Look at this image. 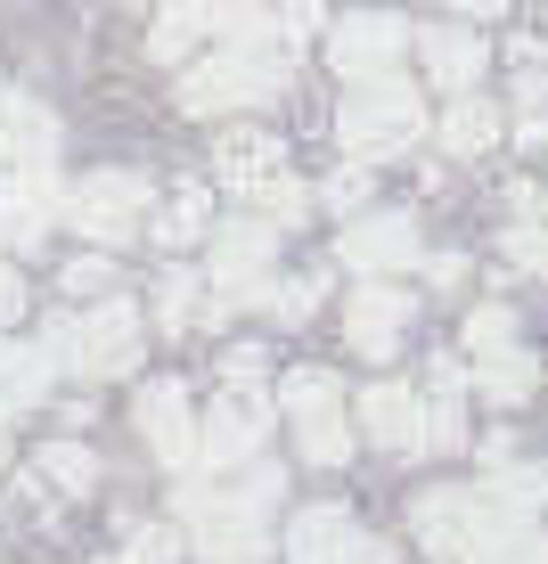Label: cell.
Instances as JSON below:
<instances>
[{
    "label": "cell",
    "instance_id": "cell-17",
    "mask_svg": "<svg viewBox=\"0 0 548 564\" xmlns=\"http://www.w3.org/2000/svg\"><path fill=\"white\" fill-rule=\"evenodd\" d=\"M140 434H148V451L172 466V475H197V410H189V393H181V377H155L140 384Z\"/></svg>",
    "mask_w": 548,
    "mask_h": 564
},
{
    "label": "cell",
    "instance_id": "cell-8",
    "mask_svg": "<svg viewBox=\"0 0 548 564\" xmlns=\"http://www.w3.org/2000/svg\"><path fill=\"white\" fill-rule=\"evenodd\" d=\"M155 213V188L140 181V172H90V181L66 188V205H57V221L83 229L90 246H131L148 229Z\"/></svg>",
    "mask_w": 548,
    "mask_h": 564
},
{
    "label": "cell",
    "instance_id": "cell-13",
    "mask_svg": "<svg viewBox=\"0 0 548 564\" xmlns=\"http://www.w3.org/2000/svg\"><path fill=\"white\" fill-rule=\"evenodd\" d=\"M254 17H270V0H172V9L155 17L148 50L164 57V66H189V57H197V42H222V33L254 25Z\"/></svg>",
    "mask_w": 548,
    "mask_h": 564
},
{
    "label": "cell",
    "instance_id": "cell-12",
    "mask_svg": "<svg viewBox=\"0 0 548 564\" xmlns=\"http://www.w3.org/2000/svg\"><path fill=\"white\" fill-rule=\"evenodd\" d=\"M401 57H409V25L394 9H361L327 25V66L344 83H385V74H401Z\"/></svg>",
    "mask_w": 548,
    "mask_h": 564
},
{
    "label": "cell",
    "instance_id": "cell-2",
    "mask_svg": "<svg viewBox=\"0 0 548 564\" xmlns=\"http://www.w3.org/2000/svg\"><path fill=\"white\" fill-rule=\"evenodd\" d=\"M287 74H296V42H287L270 17H254V25L222 33L205 57H189L181 107L189 115H246V107H262V99H279Z\"/></svg>",
    "mask_w": 548,
    "mask_h": 564
},
{
    "label": "cell",
    "instance_id": "cell-10",
    "mask_svg": "<svg viewBox=\"0 0 548 564\" xmlns=\"http://www.w3.org/2000/svg\"><path fill=\"white\" fill-rule=\"evenodd\" d=\"M279 410H287V425H296V442H303L311 466H344V458H352L344 384L327 377V368H296V377L279 384Z\"/></svg>",
    "mask_w": 548,
    "mask_h": 564
},
{
    "label": "cell",
    "instance_id": "cell-19",
    "mask_svg": "<svg viewBox=\"0 0 548 564\" xmlns=\"http://www.w3.org/2000/svg\"><path fill=\"white\" fill-rule=\"evenodd\" d=\"M418 57H426V74L459 99V90H475V74L492 66V50H483V33H466V25H426L418 33Z\"/></svg>",
    "mask_w": 548,
    "mask_h": 564
},
{
    "label": "cell",
    "instance_id": "cell-7",
    "mask_svg": "<svg viewBox=\"0 0 548 564\" xmlns=\"http://www.w3.org/2000/svg\"><path fill=\"white\" fill-rule=\"evenodd\" d=\"M466 368H475V393L499 401V410H516V401L540 393V360L516 344V311L507 303H483L475 319H466Z\"/></svg>",
    "mask_w": 548,
    "mask_h": 564
},
{
    "label": "cell",
    "instance_id": "cell-28",
    "mask_svg": "<svg viewBox=\"0 0 548 564\" xmlns=\"http://www.w3.org/2000/svg\"><path fill=\"white\" fill-rule=\"evenodd\" d=\"M320 205L327 213H361L368 205V164H344L336 181H320Z\"/></svg>",
    "mask_w": 548,
    "mask_h": 564
},
{
    "label": "cell",
    "instance_id": "cell-33",
    "mask_svg": "<svg viewBox=\"0 0 548 564\" xmlns=\"http://www.w3.org/2000/svg\"><path fill=\"white\" fill-rule=\"evenodd\" d=\"M115 9H140V0H115Z\"/></svg>",
    "mask_w": 548,
    "mask_h": 564
},
{
    "label": "cell",
    "instance_id": "cell-20",
    "mask_svg": "<svg viewBox=\"0 0 548 564\" xmlns=\"http://www.w3.org/2000/svg\"><path fill=\"white\" fill-rule=\"evenodd\" d=\"M507 213H516V221H507V238H499V254H507V270H524V279H548V197L533 181H516L507 188Z\"/></svg>",
    "mask_w": 548,
    "mask_h": 564
},
{
    "label": "cell",
    "instance_id": "cell-1",
    "mask_svg": "<svg viewBox=\"0 0 548 564\" xmlns=\"http://www.w3.org/2000/svg\"><path fill=\"white\" fill-rule=\"evenodd\" d=\"M57 205V115L25 90H0V238H42Z\"/></svg>",
    "mask_w": 548,
    "mask_h": 564
},
{
    "label": "cell",
    "instance_id": "cell-6",
    "mask_svg": "<svg viewBox=\"0 0 548 564\" xmlns=\"http://www.w3.org/2000/svg\"><path fill=\"white\" fill-rule=\"evenodd\" d=\"M213 172H222L229 197L262 205V221H303L311 213V188L287 172V148L270 131H222L213 140Z\"/></svg>",
    "mask_w": 548,
    "mask_h": 564
},
{
    "label": "cell",
    "instance_id": "cell-18",
    "mask_svg": "<svg viewBox=\"0 0 548 564\" xmlns=\"http://www.w3.org/2000/svg\"><path fill=\"white\" fill-rule=\"evenodd\" d=\"M361 434L377 442V451H401V458H418L426 451V393H409V384H368L361 393Z\"/></svg>",
    "mask_w": 548,
    "mask_h": 564
},
{
    "label": "cell",
    "instance_id": "cell-11",
    "mask_svg": "<svg viewBox=\"0 0 548 564\" xmlns=\"http://www.w3.org/2000/svg\"><path fill=\"white\" fill-rule=\"evenodd\" d=\"M270 262H279V221H229V229H213V262H205L213 311L254 303L270 286Z\"/></svg>",
    "mask_w": 548,
    "mask_h": 564
},
{
    "label": "cell",
    "instance_id": "cell-30",
    "mask_svg": "<svg viewBox=\"0 0 548 564\" xmlns=\"http://www.w3.org/2000/svg\"><path fill=\"white\" fill-rule=\"evenodd\" d=\"M426 279H434V286H459L466 262H459V254H434V262H426Z\"/></svg>",
    "mask_w": 548,
    "mask_h": 564
},
{
    "label": "cell",
    "instance_id": "cell-24",
    "mask_svg": "<svg viewBox=\"0 0 548 564\" xmlns=\"http://www.w3.org/2000/svg\"><path fill=\"white\" fill-rule=\"evenodd\" d=\"M42 482H57V491L83 499L90 482H99V458H90L83 442H50V451H42Z\"/></svg>",
    "mask_w": 548,
    "mask_h": 564
},
{
    "label": "cell",
    "instance_id": "cell-4",
    "mask_svg": "<svg viewBox=\"0 0 548 564\" xmlns=\"http://www.w3.org/2000/svg\"><path fill=\"white\" fill-rule=\"evenodd\" d=\"M140 344H148V319L115 295L99 311H83V319H57L50 336H42V360L66 368V377L107 384V377H131V368H140Z\"/></svg>",
    "mask_w": 548,
    "mask_h": 564
},
{
    "label": "cell",
    "instance_id": "cell-23",
    "mask_svg": "<svg viewBox=\"0 0 548 564\" xmlns=\"http://www.w3.org/2000/svg\"><path fill=\"white\" fill-rule=\"evenodd\" d=\"M155 311H164V327H172V336H181V327H197V319H222L197 270H172V279H164V295H155Z\"/></svg>",
    "mask_w": 548,
    "mask_h": 564
},
{
    "label": "cell",
    "instance_id": "cell-16",
    "mask_svg": "<svg viewBox=\"0 0 548 564\" xmlns=\"http://www.w3.org/2000/svg\"><path fill=\"white\" fill-rule=\"evenodd\" d=\"M336 262H344V270H361V279H394V270L426 262L418 221H409V213H352L344 238H336Z\"/></svg>",
    "mask_w": 548,
    "mask_h": 564
},
{
    "label": "cell",
    "instance_id": "cell-25",
    "mask_svg": "<svg viewBox=\"0 0 548 564\" xmlns=\"http://www.w3.org/2000/svg\"><path fill=\"white\" fill-rule=\"evenodd\" d=\"M320 295H327V279L311 270V279H270L254 303H262L270 319H311V311H320Z\"/></svg>",
    "mask_w": 548,
    "mask_h": 564
},
{
    "label": "cell",
    "instance_id": "cell-14",
    "mask_svg": "<svg viewBox=\"0 0 548 564\" xmlns=\"http://www.w3.org/2000/svg\"><path fill=\"white\" fill-rule=\"evenodd\" d=\"M287 564H394V549L352 508H303L287 532Z\"/></svg>",
    "mask_w": 548,
    "mask_h": 564
},
{
    "label": "cell",
    "instance_id": "cell-22",
    "mask_svg": "<svg viewBox=\"0 0 548 564\" xmlns=\"http://www.w3.org/2000/svg\"><path fill=\"white\" fill-rule=\"evenodd\" d=\"M50 377H57V368L42 360V344H0V417L33 410V401L50 393Z\"/></svg>",
    "mask_w": 548,
    "mask_h": 564
},
{
    "label": "cell",
    "instance_id": "cell-31",
    "mask_svg": "<svg viewBox=\"0 0 548 564\" xmlns=\"http://www.w3.org/2000/svg\"><path fill=\"white\" fill-rule=\"evenodd\" d=\"M450 9H459V17H499L507 0H450Z\"/></svg>",
    "mask_w": 548,
    "mask_h": 564
},
{
    "label": "cell",
    "instance_id": "cell-29",
    "mask_svg": "<svg viewBox=\"0 0 548 564\" xmlns=\"http://www.w3.org/2000/svg\"><path fill=\"white\" fill-rule=\"evenodd\" d=\"M25 311V279H17V262H9V246H0V327Z\"/></svg>",
    "mask_w": 548,
    "mask_h": 564
},
{
    "label": "cell",
    "instance_id": "cell-9",
    "mask_svg": "<svg viewBox=\"0 0 548 564\" xmlns=\"http://www.w3.org/2000/svg\"><path fill=\"white\" fill-rule=\"evenodd\" d=\"M222 384L229 393H213V410L197 417V466L238 475L270 434V393H262V377H222Z\"/></svg>",
    "mask_w": 548,
    "mask_h": 564
},
{
    "label": "cell",
    "instance_id": "cell-26",
    "mask_svg": "<svg viewBox=\"0 0 548 564\" xmlns=\"http://www.w3.org/2000/svg\"><path fill=\"white\" fill-rule=\"evenodd\" d=\"M148 221H155V238H164V246H197L205 238V197H197V188H181V197H172L164 213H148Z\"/></svg>",
    "mask_w": 548,
    "mask_h": 564
},
{
    "label": "cell",
    "instance_id": "cell-15",
    "mask_svg": "<svg viewBox=\"0 0 548 564\" xmlns=\"http://www.w3.org/2000/svg\"><path fill=\"white\" fill-rule=\"evenodd\" d=\"M409 319H418L409 286H394V279H361V286H352V303H344V344H352L361 360H394L401 336H409Z\"/></svg>",
    "mask_w": 548,
    "mask_h": 564
},
{
    "label": "cell",
    "instance_id": "cell-27",
    "mask_svg": "<svg viewBox=\"0 0 548 564\" xmlns=\"http://www.w3.org/2000/svg\"><path fill=\"white\" fill-rule=\"evenodd\" d=\"M172 556H181V523H140L123 564H172Z\"/></svg>",
    "mask_w": 548,
    "mask_h": 564
},
{
    "label": "cell",
    "instance_id": "cell-3",
    "mask_svg": "<svg viewBox=\"0 0 548 564\" xmlns=\"http://www.w3.org/2000/svg\"><path fill=\"white\" fill-rule=\"evenodd\" d=\"M270 499L279 466H254L246 482H181V523L205 564H270Z\"/></svg>",
    "mask_w": 548,
    "mask_h": 564
},
{
    "label": "cell",
    "instance_id": "cell-32",
    "mask_svg": "<svg viewBox=\"0 0 548 564\" xmlns=\"http://www.w3.org/2000/svg\"><path fill=\"white\" fill-rule=\"evenodd\" d=\"M0 458H9V417H0Z\"/></svg>",
    "mask_w": 548,
    "mask_h": 564
},
{
    "label": "cell",
    "instance_id": "cell-21",
    "mask_svg": "<svg viewBox=\"0 0 548 564\" xmlns=\"http://www.w3.org/2000/svg\"><path fill=\"white\" fill-rule=\"evenodd\" d=\"M499 131H507V115L483 99V90H459V99L442 107V131H434V140H442V155H483Z\"/></svg>",
    "mask_w": 548,
    "mask_h": 564
},
{
    "label": "cell",
    "instance_id": "cell-5",
    "mask_svg": "<svg viewBox=\"0 0 548 564\" xmlns=\"http://www.w3.org/2000/svg\"><path fill=\"white\" fill-rule=\"evenodd\" d=\"M336 140L352 164H385V155H409L426 140V99L401 83V74H385V83H352V99L336 115Z\"/></svg>",
    "mask_w": 548,
    "mask_h": 564
}]
</instances>
